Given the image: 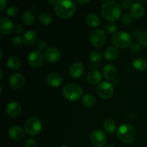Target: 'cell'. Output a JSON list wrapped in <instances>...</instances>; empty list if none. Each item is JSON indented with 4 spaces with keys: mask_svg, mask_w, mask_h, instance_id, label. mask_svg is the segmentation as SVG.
<instances>
[{
    "mask_svg": "<svg viewBox=\"0 0 147 147\" xmlns=\"http://www.w3.org/2000/svg\"><path fill=\"white\" fill-rule=\"evenodd\" d=\"M100 12L105 20L113 22L120 19L122 13L121 7L116 1H108L102 4Z\"/></svg>",
    "mask_w": 147,
    "mask_h": 147,
    "instance_id": "cell-1",
    "label": "cell"
},
{
    "mask_svg": "<svg viewBox=\"0 0 147 147\" xmlns=\"http://www.w3.org/2000/svg\"><path fill=\"white\" fill-rule=\"evenodd\" d=\"M76 9V4L70 0H57L54 4L55 12L60 19L63 20L71 17Z\"/></svg>",
    "mask_w": 147,
    "mask_h": 147,
    "instance_id": "cell-2",
    "label": "cell"
},
{
    "mask_svg": "<svg viewBox=\"0 0 147 147\" xmlns=\"http://www.w3.org/2000/svg\"><path fill=\"white\" fill-rule=\"evenodd\" d=\"M117 136L121 142L126 144H131L134 142L136 137V129L130 124H122L117 131Z\"/></svg>",
    "mask_w": 147,
    "mask_h": 147,
    "instance_id": "cell-3",
    "label": "cell"
},
{
    "mask_svg": "<svg viewBox=\"0 0 147 147\" xmlns=\"http://www.w3.org/2000/svg\"><path fill=\"white\" fill-rule=\"evenodd\" d=\"M111 42L116 47L124 49L131 45L132 37L126 32L119 31L112 36Z\"/></svg>",
    "mask_w": 147,
    "mask_h": 147,
    "instance_id": "cell-4",
    "label": "cell"
},
{
    "mask_svg": "<svg viewBox=\"0 0 147 147\" xmlns=\"http://www.w3.org/2000/svg\"><path fill=\"white\" fill-rule=\"evenodd\" d=\"M83 94V89L78 85L74 83L67 84L63 88V95L66 100L69 101H77Z\"/></svg>",
    "mask_w": 147,
    "mask_h": 147,
    "instance_id": "cell-5",
    "label": "cell"
},
{
    "mask_svg": "<svg viewBox=\"0 0 147 147\" xmlns=\"http://www.w3.org/2000/svg\"><path fill=\"white\" fill-rule=\"evenodd\" d=\"M42 129V124L41 121L38 118H30L26 121L24 123V131L29 136H37L41 132Z\"/></svg>",
    "mask_w": 147,
    "mask_h": 147,
    "instance_id": "cell-6",
    "label": "cell"
},
{
    "mask_svg": "<svg viewBox=\"0 0 147 147\" xmlns=\"http://www.w3.org/2000/svg\"><path fill=\"white\" fill-rule=\"evenodd\" d=\"M106 34L102 30H94L90 32L89 40L93 47L100 48L103 46L106 42Z\"/></svg>",
    "mask_w": 147,
    "mask_h": 147,
    "instance_id": "cell-7",
    "label": "cell"
},
{
    "mask_svg": "<svg viewBox=\"0 0 147 147\" xmlns=\"http://www.w3.org/2000/svg\"><path fill=\"white\" fill-rule=\"evenodd\" d=\"M97 94L100 98L107 100L113 95V87L109 82H103L97 87Z\"/></svg>",
    "mask_w": 147,
    "mask_h": 147,
    "instance_id": "cell-8",
    "label": "cell"
},
{
    "mask_svg": "<svg viewBox=\"0 0 147 147\" xmlns=\"http://www.w3.org/2000/svg\"><path fill=\"white\" fill-rule=\"evenodd\" d=\"M90 143L94 147H103L106 143V136L101 130H94L90 136Z\"/></svg>",
    "mask_w": 147,
    "mask_h": 147,
    "instance_id": "cell-9",
    "label": "cell"
},
{
    "mask_svg": "<svg viewBox=\"0 0 147 147\" xmlns=\"http://www.w3.org/2000/svg\"><path fill=\"white\" fill-rule=\"evenodd\" d=\"M45 58V57L44 56L43 53L40 51H33L28 55L27 57V61L28 63L34 67H38L42 65L44 63Z\"/></svg>",
    "mask_w": 147,
    "mask_h": 147,
    "instance_id": "cell-10",
    "label": "cell"
},
{
    "mask_svg": "<svg viewBox=\"0 0 147 147\" xmlns=\"http://www.w3.org/2000/svg\"><path fill=\"white\" fill-rule=\"evenodd\" d=\"M14 30L12 21L9 17H2L0 19V32L3 34H9Z\"/></svg>",
    "mask_w": 147,
    "mask_h": 147,
    "instance_id": "cell-11",
    "label": "cell"
},
{
    "mask_svg": "<svg viewBox=\"0 0 147 147\" xmlns=\"http://www.w3.org/2000/svg\"><path fill=\"white\" fill-rule=\"evenodd\" d=\"M25 83V78L21 73H14L9 78V85L15 90L21 89Z\"/></svg>",
    "mask_w": 147,
    "mask_h": 147,
    "instance_id": "cell-12",
    "label": "cell"
},
{
    "mask_svg": "<svg viewBox=\"0 0 147 147\" xmlns=\"http://www.w3.org/2000/svg\"><path fill=\"white\" fill-rule=\"evenodd\" d=\"M46 60L51 63H55L58 62L61 58V54L59 50L55 47H50L47 49L45 54Z\"/></svg>",
    "mask_w": 147,
    "mask_h": 147,
    "instance_id": "cell-13",
    "label": "cell"
},
{
    "mask_svg": "<svg viewBox=\"0 0 147 147\" xmlns=\"http://www.w3.org/2000/svg\"><path fill=\"white\" fill-rule=\"evenodd\" d=\"M84 72V65L80 62L74 63L69 69V75L73 78H79L81 77Z\"/></svg>",
    "mask_w": 147,
    "mask_h": 147,
    "instance_id": "cell-14",
    "label": "cell"
},
{
    "mask_svg": "<svg viewBox=\"0 0 147 147\" xmlns=\"http://www.w3.org/2000/svg\"><path fill=\"white\" fill-rule=\"evenodd\" d=\"M6 111L7 114L13 118L17 117L22 112V107L20 103L15 101H11L7 104L6 107Z\"/></svg>",
    "mask_w": 147,
    "mask_h": 147,
    "instance_id": "cell-15",
    "label": "cell"
},
{
    "mask_svg": "<svg viewBox=\"0 0 147 147\" xmlns=\"http://www.w3.org/2000/svg\"><path fill=\"white\" fill-rule=\"evenodd\" d=\"M130 11L134 18H142L145 14V9L141 3L134 2L131 6Z\"/></svg>",
    "mask_w": 147,
    "mask_h": 147,
    "instance_id": "cell-16",
    "label": "cell"
},
{
    "mask_svg": "<svg viewBox=\"0 0 147 147\" xmlns=\"http://www.w3.org/2000/svg\"><path fill=\"white\" fill-rule=\"evenodd\" d=\"M103 77L107 80H113L117 75V69L116 66L112 64H108L105 65L103 70Z\"/></svg>",
    "mask_w": 147,
    "mask_h": 147,
    "instance_id": "cell-17",
    "label": "cell"
},
{
    "mask_svg": "<svg viewBox=\"0 0 147 147\" xmlns=\"http://www.w3.org/2000/svg\"><path fill=\"white\" fill-rule=\"evenodd\" d=\"M47 83L50 87L57 88L63 83V78L58 73H52L47 76Z\"/></svg>",
    "mask_w": 147,
    "mask_h": 147,
    "instance_id": "cell-18",
    "label": "cell"
},
{
    "mask_svg": "<svg viewBox=\"0 0 147 147\" xmlns=\"http://www.w3.org/2000/svg\"><path fill=\"white\" fill-rule=\"evenodd\" d=\"M9 136L11 139H14L15 141H20L24 136V131L23 129L20 126L14 125L11 126L9 129Z\"/></svg>",
    "mask_w": 147,
    "mask_h": 147,
    "instance_id": "cell-19",
    "label": "cell"
},
{
    "mask_svg": "<svg viewBox=\"0 0 147 147\" xmlns=\"http://www.w3.org/2000/svg\"><path fill=\"white\" fill-rule=\"evenodd\" d=\"M102 80V75L98 70H91L88 73L87 76H86V80L88 83L90 85H94L98 84L100 83Z\"/></svg>",
    "mask_w": 147,
    "mask_h": 147,
    "instance_id": "cell-20",
    "label": "cell"
},
{
    "mask_svg": "<svg viewBox=\"0 0 147 147\" xmlns=\"http://www.w3.org/2000/svg\"><path fill=\"white\" fill-rule=\"evenodd\" d=\"M37 40V34L33 30H28L22 36L23 43L27 45H32Z\"/></svg>",
    "mask_w": 147,
    "mask_h": 147,
    "instance_id": "cell-21",
    "label": "cell"
},
{
    "mask_svg": "<svg viewBox=\"0 0 147 147\" xmlns=\"http://www.w3.org/2000/svg\"><path fill=\"white\" fill-rule=\"evenodd\" d=\"M101 20L98 15L96 14H89L86 17V23L88 27L96 28L100 24Z\"/></svg>",
    "mask_w": 147,
    "mask_h": 147,
    "instance_id": "cell-22",
    "label": "cell"
},
{
    "mask_svg": "<svg viewBox=\"0 0 147 147\" xmlns=\"http://www.w3.org/2000/svg\"><path fill=\"white\" fill-rule=\"evenodd\" d=\"M119 50L116 47L111 46L109 47L104 52V57L108 60H114L119 57Z\"/></svg>",
    "mask_w": 147,
    "mask_h": 147,
    "instance_id": "cell-23",
    "label": "cell"
},
{
    "mask_svg": "<svg viewBox=\"0 0 147 147\" xmlns=\"http://www.w3.org/2000/svg\"><path fill=\"white\" fill-rule=\"evenodd\" d=\"M7 64L9 68H10L11 70H18L21 67L22 62L19 57H16V56H11L7 60Z\"/></svg>",
    "mask_w": 147,
    "mask_h": 147,
    "instance_id": "cell-24",
    "label": "cell"
},
{
    "mask_svg": "<svg viewBox=\"0 0 147 147\" xmlns=\"http://www.w3.org/2000/svg\"><path fill=\"white\" fill-rule=\"evenodd\" d=\"M132 65L136 70L139 71H143L146 70L147 67V63L146 60L142 57H136L132 61Z\"/></svg>",
    "mask_w": 147,
    "mask_h": 147,
    "instance_id": "cell-25",
    "label": "cell"
},
{
    "mask_svg": "<svg viewBox=\"0 0 147 147\" xmlns=\"http://www.w3.org/2000/svg\"><path fill=\"white\" fill-rule=\"evenodd\" d=\"M103 128L107 133L113 134L116 129V123L113 119H108L103 122Z\"/></svg>",
    "mask_w": 147,
    "mask_h": 147,
    "instance_id": "cell-26",
    "label": "cell"
},
{
    "mask_svg": "<svg viewBox=\"0 0 147 147\" xmlns=\"http://www.w3.org/2000/svg\"><path fill=\"white\" fill-rule=\"evenodd\" d=\"M22 21L26 25H32L34 22V14L30 11H25L22 14Z\"/></svg>",
    "mask_w": 147,
    "mask_h": 147,
    "instance_id": "cell-27",
    "label": "cell"
},
{
    "mask_svg": "<svg viewBox=\"0 0 147 147\" xmlns=\"http://www.w3.org/2000/svg\"><path fill=\"white\" fill-rule=\"evenodd\" d=\"M83 105L87 108H92L95 106L96 103V98L94 96L91 94H86L83 97Z\"/></svg>",
    "mask_w": 147,
    "mask_h": 147,
    "instance_id": "cell-28",
    "label": "cell"
},
{
    "mask_svg": "<svg viewBox=\"0 0 147 147\" xmlns=\"http://www.w3.org/2000/svg\"><path fill=\"white\" fill-rule=\"evenodd\" d=\"M38 20L39 22H40L42 24H44V25H48V24H51L52 21H53L51 15L45 12L41 13V14L39 15Z\"/></svg>",
    "mask_w": 147,
    "mask_h": 147,
    "instance_id": "cell-29",
    "label": "cell"
},
{
    "mask_svg": "<svg viewBox=\"0 0 147 147\" xmlns=\"http://www.w3.org/2000/svg\"><path fill=\"white\" fill-rule=\"evenodd\" d=\"M90 59L93 63H99L102 60V55L100 52L93 51L90 53Z\"/></svg>",
    "mask_w": 147,
    "mask_h": 147,
    "instance_id": "cell-30",
    "label": "cell"
},
{
    "mask_svg": "<svg viewBox=\"0 0 147 147\" xmlns=\"http://www.w3.org/2000/svg\"><path fill=\"white\" fill-rule=\"evenodd\" d=\"M138 39L141 45L147 47V32H143L141 33Z\"/></svg>",
    "mask_w": 147,
    "mask_h": 147,
    "instance_id": "cell-31",
    "label": "cell"
},
{
    "mask_svg": "<svg viewBox=\"0 0 147 147\" xmlns=\"http://www.w3.org/2000/svg\"><path fill=\"white\" fill-rule=\"evenodd\" d=\"M117 24L114 22L108 23L106 25V27H105V30H106V31L109 33H114L117 30Z\"/></svg>",
    "mask_w": 147,
    "mask_h": 147,
    "instance_id": "cell-32",
    "label": "cell"
},
{
    "mask_svg": "<svg viewBox=\"0 0 147 147\" xmlns=\"http://www.w3.org/2000/svg\"><path fill=\"white\" fill-rule=\"evenodd\" d=\"M6 12H7V15H9V17H15V16L18 14L19 9L16 6L12 5L10 6V7L7 9Z\"/></svg>",
    "mask_w": 147,
    "mask_h": 147,
    "instance_id": "cell-33",
    "label": "cell"
},
{
    "mask_svg": "<svg viewBox=\"0 0 147 147\" xmlns=\"http://www.w3.org/2000/svg\"><path fill=\"white\" fill-rule=\"evenodd\" d=\"M121 21L124 24H131L134 22V17L131 14H126L123 16Z\"/></svg>",
    "mask_w": 147,
    "mask_h": 147,
    "instance_id": "cell-34",
    "label": "cell"
},
{
    "mask_svg": "<svg viewBox=\"0 0 147 147\" xmlns=\"http://www.w3.org/2000/svg\"><path fill=\"white\" fill-rule=\"evenodd\" d=\"M22 42V38H21L19 35H15L11 38V44L16 47L20 46Z\"/></svg>",
    "mask_w": 147,
    "mask_h": 147,
    "instance_id": "cell-35",
    "label": "cell"
},
{
    "mask_svg": "<svg viewBox=\"0 0 147 147\" xmlns=\"http://www.w3.org/2000/svg\"><path fill=\"white\" fill-rule=\"evenodd\" d=\"M130 50L134 53H139L142 51V47L137 43H132L130 46Z\"/></svg>",
    "mask_w": 147,
    "mask_h": 147,
    "instance_id": "cell-36",
    "label": "cell"
},
{
    "mask_svg": "<svg viewBox=\"0 0 147 147\" xmlns=\"http://www.w3.org/2000/svg\"><path fill=\"white\" fill-rule=\"evenodd\" d=\"M47 48V42L45 40H40L39 42L37 43V49L38 51L43 52L46 50Z\"/></svg>",
    "mask_w": 147,
    "mask_h": 147,
    "instance_id": "cell-37",
    "label": "cell"
},
{
    "mask_svg": "<svg viewBox=\"0 0 147 147\" xmlns=\"http://www.w3.org/2000/svg\"><path fill=\"white\" fill-rule=\"evenodd\" d=\"M26 147H37V144L34 139H28L25 142Z\"/></svg>",
    "mask_w": 147,
    "mask_h": 147,
    "instance_id": "cell-38",
    "label": "cell"
},
{
    "mask_svg": "<svg viewBox=\"0 0 147 147\" xmlns=\"http://www.w3.org/2000/svg\"><path fill=\"white\" fill-rule=\"evenodd\" d=\"M14 31L16 34H21V33H22V32L24 31V27L22 25H20V24H17V25L14 26Z\"/></svg>",
    "mask_w": 147,
    "mask_h": 147,
    "instance_id": "cell-39",
    "label": "cell"
},
{
    "mask_svg": "<svg viewBox=\"0 0 147 147\" xmlns=\"http://www.w3.org/2000/svg\"><path fill=\"white\" fill-rule=\"evenodd\" d=\"M121 6L123 7V9H127L129 6H131V4H132V1H128V0H125V1H122L121 2Z\"/></svg>",
    "mask_w": 147,
    "mask_h": 147,
    "instance_id": "cell-40",
    "label": "cell"
},
{
    "mask_svg": "<svg viewBox=\"0 0 147 147\" xmlns=\"http://www.w3.org/2000/svg\"><path fill=\"white\" fill-rule=\"evenodd\" d=\"M7 5V1H5V0H1L0 1V9H1V11H4L6 9Z\"/></svg>",
    "mask_w": 147,
    "mask_h": 147,
    "instance_id": "cell-41",
    "label": "cell"
},
{
    "mask_svg": "<svg viewBox=\"0 0 147 147\" xmlns=\"http://www.w3.org/2000/svg\"><path fill=\"white\" fill-rule=\"evenodd\" d=\"M78 3H80V4H87V3L90 2V1L89 0H85V1H81V0H78Z\"/></svg>",
    "mask_w": 147,
    "mask_h": 147,
    "instance_id": "cell-42",
    "label": "cell"
},
{
    "mask_svg": "<svg viewBox=\"0 0 147 147\" xmlns=\"http://www.w3.org/2000/svg\"><path fill=\"white\" fill-rule=\"evenodd\" d=\"M3 76H4V72L2 69H0V79H2Z\"/></svg>",
    "mask_w": 147,
    "mask_h": 147,
    "instance_id": "cell-43",
    "label": "cell"
},
{
    "mask_svg": "<svg viewBox=\"0 0 147 147\" xmlns=\"http://www.w3.org/2000/svg\"><path fill=\"white\" fill-rule=\"evenodd\" d=\"M0 53H1V56H0V60H1V59L3 58V51L2 50H0Z\"/></svg>",
    "mask_w": 147,
    "mask_h": 147,
    "instance_id": "cell-44",
    "label": "cell"
},
{
    "mask_svg": "<svg viewBox=\"0 0 147 147\" xmlns=\"http://www.w3.org/2000/svg\"><path fill=\"white\" fill-rule=\"evenodd\" d=\"M105 147H115V146H113V145H107V146H106Z\"/></svg>",
    "mask_w": 147,
    "mask_h": 147,
    "instance_id": "cell-45",
    "label": "cell"
},
{
    "mask_svg": "<svg viewBox=\"0 0 147 147\" xmlns=\"http://www.w3.org/2000/svg\"><path fill=\"white\" fill-rule=\"evenodd\" d=\"M60 147H69V146H66V145H62V146H60Z\"/></svg>",
    "mask_w": 147,
    "mask_h": 147,
    "instance_id": "cell-46",
    "label": "cell"
}]
</instances>
